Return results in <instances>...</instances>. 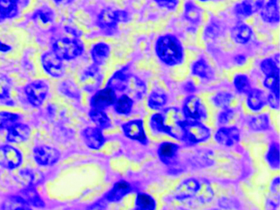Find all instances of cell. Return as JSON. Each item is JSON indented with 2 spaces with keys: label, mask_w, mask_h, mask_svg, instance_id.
I'll use <instances>...</instances> for the list:
<instances>
[{
  "label": "cell",
  "mask_w": 280,
  "mask_h": 210,
  "mask_svg": "<svg viewBox=\"0 0 280 210\" xmlns=\"http://www.w3.org/2000/svg\"><path fill=\"white\" fill-rule=\"evenodd\" d=\"M179 112L176 108H168L151 118L152 130L156 133H165L177 140H183V131L180 126Z\"/></svg>",
  "instance_id": "6da1fadb"
},
{
  "label": "cell",
  "mask_w": 280,
  "mask_h": 210,
  "mask_svg": "<svg viewBox=\"0 0 280 210\" xmlns=\"http://www.w3.org/2000/svg\"><path fill=\"white\" fill-rule=\"evenodd\" d=\"M155 50L159 60L168 67L180 65L184 61L183 45L174 35H162L158 38Z\"/></svg>",
  "instance_id": "7a4b0ae2"
},
{
  "label": "cell",
  "mask_w": 280,
  "mask_h": 210,
  "mask_svg": "<svg viewBox=\"0 0 280 210\" xmlns=\"http://www.w3.org/2000/svg\"><path fill=\"white\" fill-rule=\"evenodd\" d=\"M180 126L183 131V140L187 142L196 144L210 138V130L198 120H183L181 121Z\"/></svg>",
  "instance_id": "3957f363"
},
{
  "label": "cell",
  "mask_w": 280,
  "mask_h": 210,
  "mask_svg": "<svg viewBox=\"0 0 280 210\" xmlns=\"http://www.w3.org/2000/svg\"><path fill=\"white\" fill-rule=\"evenodd\" d=\"M130 20L128 13L125 10H113L111 9L103 10L98 19V25L105 32L114 33L116 31L118 24L127 22Z\"/></svg>",
  "instance_id": "277c9868"
},
{
  "label": "cell",
  "mask_w": 280,
  "mask_h": 210,
  "mask_svg": "<svg viewBox=\"0 0 280 210\" xmlns=\"http://www.w3.org/2000/svg\"><path fill=\"white\" fill-rule=\"evenodd\" d=\"M53 50L60 59L72 60L83 53V45L78 40L64 38L56 41Z\"/></svg>",
  "instance_id": "5b68a950"
},
{
  "label": "cell",
  "mask_w": 280,
  "mask_h": 210,
  "mask_svg": "<svg viewBox=\"0 0 280 210\" xmlns=\"http://www.w3.org/2000/svg\"><path fill=\"white\" fill-rule=\"evenodd\" d=\"M49 86L45 81L37 80L30 83L25 88V93L30 104L39 107L42 104L48 96Z\"/></svg>",
  "instance_id": "8992f818"
},
{
  "label": "cell",
  "mask_w": 280,
  "mask_h": 210,
  "mask_svg": "<svg viewBox=\"0 0 280 210\" xmlns=\"http://www.w3.org/2000/svg\"><path fill=\"white\" fill-rule=\"evenodd\" d=\"M22 163V154L10 145L0 147V166L7 169H15Z\"/></svg>",
  "instance_id": "52a82bcc"
},
{
  "label": "cell",
  "mask_w": 280,
  "mask_h": 210,
  "mask_svg": "<svg viewBox=\"0 0 280 210\" xmlns=\"http://www.w3.org/2000/svg\"><path fill=\"white\" fill-rule=\"evenodd\" d=\"M183 110L187 120L199 121L206 117L205 107L201 104L200 98L196 96H190L186 98L183 103Z\"/></svg>",
  "instance_id": "ba28073f"
},
{
  "label": "cell",
  "mask_w": 280,
  "mask_h": 210,
  "mask_svg": "<svg viewBox=\"0 0 280 210\" xmlns=\"http://www.w3.org/2000/svg\"><path fill=\"white\" fill-rule=\"evenodd\" d=\"M43 68L45 72L54 78H60L64 74L65 69L62 59L54 52H45L41 58Z\"/></svg>",
  "instance_id": "9c48e42d"
},
{
  "label": "cell",
  "mask_w": 280,
  "mask_h": 210,
  "mask_svg": "<svg viewBox=\"0 0 280 210\" xmlns=\"http://www.w3.org/2000/svg\"><path fill=\"white\" fill-rule=\"evenodd\" d=\"M35 160L39 165L52 166L58 163L60 154L58 150L50 146H39L34 150Z\"/></svg>",
  "instance_id": "30bf717a"
},
{
  "label": "cell",
  "mask_w": 280,
  "mask_h": 210,
  "mask_svg": "<svg viewBox=\"0 0 280 210\" xmlns=\"http://www.w3.org/2000/svg\"><path fill=\"white\" fill-rule=\"evenodd\" d=\"M122 130L128 138L140 141L143 144L148 143L143 120H131L130 122L125 123L122 125Z\"/></svg>",
  "instance_id": "8fae6325"
},
{
  "label": "cell",
  "mask_w": 280,
  "mask_h": 210,
  "mask_svg": "<svg viewBox=\"0 0 280 210\" xmlns=\"http://www.w3.org/2000/svg\"><path fill=\"white\" fill-rule=\"evenodd\" d=\"M116 101L115 92L111 88H106L98 92L92 99L91 106L95 110H104L110 105L115 104Z\"/></svg>",
  "instance_id": "7c38bea8"
},
{
  "label": "cell",
  "mask_w": 280,
  "mask_h": 210,
  "mask_svg": "<svg viewBox=\"0 0 280 210\" xmlns=\"http://www.w3.org/2000/svg\"><path fill=\"white\" fill-rule=\"evenodd\" d=\"M130 68L128 67L117 71L114 73V75L110 78L108 82V88H111L112 90L122 92L127 88L128 82L130 78Z\"/></svg>",
  "instance_id": "4fadbf2b"
},
{
  "label": "cell",
  "mask_w": 280,
  "mask_h": 210,
  "mask_svg": "<svg viewBox=\"0 0 280 210\" xmlns=\"http://www.w3.org/2000/svg\"><path fill=\"white\" fill-rule=\"evenodd\" d=\"M215 140L220 145L225 146H230L240 140V131L238 128L232 127L220 128L217 132L215 133Z\"/></svg>",
  "instance_id": "5bb4252c"
},
{
  "label": "cell",
  "mask_w": 280,
  "mask_h": 210,
  "mask_svg": "<svg viewBox=\"0 0 280 210\" xmlns=\"http://www.w3.org/2000/svg\"><path fill=\"white\" fill-rule=\"evenodd\" d=\"M265 0H243L235 6L236 15L242 18H248L258 12L263 7Z\"/></svg>",
  "instance_id": "9a60e30c"
},
{
  "label": "cell",
  "mask_w": 280,
  "mask_h": 210,
  "mask_svg": "<svg viewBox=\"0 0 280 210\" xmlns=\"http://www.w3.org/2000/svg\"><path fill=\"white\" fill-rule=\"evenodd\" d=\"M200 183L195 178H190L181 183L175 191V198L178 200L192 198L200 189Z\"/></svg>",
  "instance_id": "2e32d148"
},
{
  "label": "cell",
  "mask_w": 280,
  "mask_h": 210,
  "mask_svg": "<svg viewBox=\"0 0 280 210\" xmlns=\"http://www.w3.org/2000/svg\"><path fill=\"white\" fill-rule=\"evenodd\" d=\"M83 138L86 145L94 150H99L105 143V137L100 128H87L83 130Z\"/></svg>",
  "instance_id": "e0dca14e"
},
{
  "label": "cell",
  "mask_w": 280,
  "mask_h": 210,
  "mask_svg": "<svg viewBox=\"0 0 280 210\" xmlns=\"http://www.w3.org/2000/svg\"><path fill=\"white\" fill-rule=\"evenodd\" d=\"M261 17L269 24L278 23L279 21V0H269L261 11Z\"/></svg>",
  "instance_id": "ac0fdd59"
},
{
  "label": "cell",
  "mask_w": 280,
  "mask_h": 210,
  "mask_svg": "<svg viewBox=\"0 0 280 210\" xmlns=\"http://www.w3.org/2000/svg\"><path fill=\"white\" fill-rule=\"evenodd\" d=\"M130 191H131V188H130V184L127 182L120 181V182L115 183L112 189L106 194L105 198L111 203L119 202L125 195H127Z\"/></svg>",
  "instance_id": "d6986e66"
},
{
  "label": "cell",
  "mask_w": 280,
  "mask_h": 210,
  "mask_svg": "<svg viewBox=\"0 0 280 210\" xmlns=\"http://www.w3.org/2000/svg\"><path fill=\"white\" fill-rule=\"evenodd\" d=\"M30 136V128L23 124H17L9 129L7 140L9 142L20 143L27 140Z\"/></svg>",
  "instance_id": "ffe728a7"
},
{
  "label": "cell",
  "mask_w": 280,
  "mask_h": 210,
  "mask_svg": "<svg viewBox=\"0 0 280 210\" xmlns=\"http://www.w3.org/2000/svg\"><path fill=\"white\" fill-rule=\"evenodd\" d=\"M230 36L238 44H247L253 36V30L249 25L240 24L233 28L230 31Z\"/></svg>",
  "instance_id": "44dd1931"
},
{
  "label": "cell",
  "mask_w": 280,
  "mask_h": 210,
  "mask_svg": "<svg viewBox=\"0 0 280 210\" xmlns=\"http://www.w3.org/2000/svg\"><path fill=\"white\" fill-rule=\"evenodd\" d=\"M193 75L198 76L203 80L210 81L214 78V71L212 68L208 64L205 58H200L192 65Z\"/></svg>",
  "instance_id": "7402d4cb"
},
{
  "label": "cell",
  "mask_w": 280,
  "mask_h": 210,
  "mask_svg": "<svg viewBox=\"0 0 280 210\" xmlns=\"http://www.w3.org/2000/svg\"><path fill=\"white\" fill-rule=\"evenodd\" d=\"M101 80H102V76L100 75L99 67L95 65L88 68L82 78V82L84 83L85 88L90 91L97 88L100 86Z\"/></svg>",
  "instance_id": "603a6c76"
},
{
  "label": "cell",
  "mask_w": 280,
  "mask_h": 210,
  "mask_svg": "<svg viewBox=\"0 0 280 210\" xmlns=\"http://www.w3.org/2000/svg\"><path fill=\"white\" fill-rule=\"evenodd\" d=\"M248 94V107L253 111L262 110L268 102V98L266 97L265 93L260 89H252Z\"/></svg>",
  "instance_id": "cb8c5ba5"
},
{
  "label": "cell",
  "mask_w": 280,
  "mask_h": 210,
  "mask_svg": "<svg viewBox=\"0 0 280 210\" xmlns=\"http://www.w3.org/2000/svg\"><path fill=\"white\" fill-rule=\"evenodd\" d=\"M178 145L172 142L163 143L158 149V155L161 161L167 165L171 164L178 153Z\"/></svg>",
  "instance_id": "d4e9b609"
},
{
  "label": "cell",
  "mask_w": 280,
  "mask_h": 210,
  "mask_svg": "<svg viewBox=\"0 0 280 210\" xmlns=\"http://www.w3.org/2000/svg\"><path fill=\"white\" fill-rule=\"evenodd\" d=\"M110 52V45L106 43L100 42L94 45L92 50H91V55H92L94 63H95L94 65L99 67V66L104 64L105 61L107 60V58H109Z\"/></svg>",
  "instance_id": "484cf974"
},
{
  "label": "cell",
  "mask_w": 280,
  "mask_h": 210,
  "mask_svg": "<svg viewBox=\"0 0 280 210\" xmlns=\"http://www.w3.org/2000/svg\"><path fill=\"white\" fill-rule=\"evenodd\" d=\"M184 17L193 25H200L202 19V11L195 3L188 1L184 7Z\"/></svg>",
  "instance_id": "4316f807"
},
{
  "label": "cell",
  "mask_w": 280,
  "mask_h": 210,
  "mask_svg": "<svg viewBox=\"0 0 280 210\" xmlns=\"http://www.w3.org/2000/svg\"><path fill=\"white\" fill-rule=\"evenodd\" d=\"M29 203L19 196H11L2 203V210H29Z\"/></svg>",
  "instance_id": "83f0119b"
},
{
  "label": "cell",
  "mask_w": 280,
  "mask_h": 210,
  "mask_svg": "<svg viewBox=\"0 0 280 210\" xmlns=\"http://www.w3.org/2000/svg\"><path fill=\"white\" fill-rule=\"evenodd\" d=\"M130 88V93H131L134 98L140 99L143 98V96L146 93L145 83L141 80L135 76H130L129 82H128L127 88Z\"/></svg>",
  "instance_id": "f1b7e54d"
},
{
  "label": "cell",
  "mask_w": 280,
  "mask_h": 210,
  "mask_svg": "<svg viewBox=\"0 0 280 210\" xmlns=\"http://www.w3.org/2000/svg\"><path fill=\"white\" fill-rule=\"evenodd\" d=\"M167 101H168V98L163 91H153L148 98V106L152 110H161L162 108L165 106Z\"/></svg>",
  "instance_id": "f546056e"
},
{
  "label": "cell",
  "mask_w": 280,
  "mask_h": 210,
  "mask_svg": "<svg viewBox=\"0 0 280 210\" xmlns=\"http://www.w3.org/2000/svg\"><path fill=\"white\" fill-rule=\"evenodd\" d=\"M18 2L19 0H0V15L4 20L16 15Z\"/></svg>",
  "instance_id": "4dcf8cb0"
},
{
  "label": "cell",
  "mask_w": 280,
  "mask_h": 210,
  "mask_svg": "<svg viewBox=\"0 0 280 210\" xmlns=\"http://www.w3.org/2000/svg\"><path fill=\"white\" fill-rule=\"evenodd\" d=\"M89 116H90L91 120L96 124L98 128H100L101 130L107 129L111 125L110 118L108 117L107 115L104 112V110L92 109L89 112Z\"/></svg>",
  "instance_id": "1f68e13d"
},
{
  "label": "cell",
  "mask_w": 280,
  "mask_h": 210,
  "mask_svg": "<svg viewBox=\"0 0 280 210\" xmlns=\"http://www.w3.org/2000/svg\"><path fill=\"white\" fill-rule=\"evenodd\" d=\"M156 201L152 196L146 193H139L135 200L136 210H155Z\"/></svg>",
  "instance_id": "d6a6232c"
},
{
  "label": "cell",
  "mask_w": 280,
  "mask_h": 210,
  "mask_svg": "<svg viewBox=\"0 0 280 210\" xmlns=\"http://www.w3.org/2000/svg\"><path fill=\"white\" fill-rule=\"evenodd\" d=\"M133 100L127 95H122L115 101V110L119 115H127L131 112Z\"/></svg>",
  "instance_id": "836d02e7"
},
{
  "label": "cell",
  "mask_w": 280,
  "mask_h": 210,
  "mask_svg": "<svg viewBox=\"0 0 280 210\" xmlns=\"http://www.w3.org/2000/svg\"><path fill=\"white\" fill-rule=\"evenodd\" d=\"M236 90L241 94H248L252 90L250 80L245 74H238L234 78Z\"/></svg>",
  "instance_id": "e575fe53"
},
{
  "label": "cell",
  "mask_w": 280,
  "mask_h": 210,
  "mask_svg": "<svg viewBox=\"0 0 280 210\" xmlns=\"http://www.w3.org/2000/svg\"><path fill=\"white\" fill-rule=\"evenodd\" d=\"M263 85L269 89L273 95L279 98V72L266 76Z\"/></svg>",
  "instance_id": "d590c367"
},
{
  "label": "cell",
  "mask_w": 280,
  "mask_h": 210,
  "mask_svg": "<svg viewBox=\"0 0 280 210\" xmlns=\"http://www.w3.org/2000/svg\"><path fill=\"white\" fill-rule=\"evenodd\" d=\"M249 126L253 131H263L269 129V118L267 115H261L251 119Z\"/></svg>",
  "instance_id": "8d00e7d4"
},
{
  "label": "cell",
  "mask_w": 280,
  "mask_h": 210,
  "mask_svg": "<svg viewBox=\"0 0 280 210\" xmlns=\"http://www.w3.org/2000/svg\"><path fill=\"white\" fill-rule=\"evenodd\" d=\"M20 116L10 112H0V129H10L19 124Z\"/></svg>",
  "instance_id": "74e56055"
},
{
  "label": "cell",
  "mask_w": 280,
  "mask_h": 210,
  "mask_svg": "<svg viewBox=\"0 0 280 210\" xmlns=\"http://www.w3.org/2000/svg\"><path fill=\"white\" fill-rule=\"evenodd\" d=\"M22 197L28 203H30L32 205L36 206V207H42L43 201L40 199V197L36 193L35 188L30 186L23 192Z\"/></svg>",
  "instance_id": "f35d334b"
},
{
  "label": "cell",
  "mask_w": 280,
  "mask_h": 210,
  "mask_svg": "<svg viewBox=\"0 0 280 210\" xmlns=\"http://www.w3.org/2000/svg\"><path fill=\"white\" fill-rule=\"evenodd\" d=\"M195 196H197L201 203H205L210 202L212 199L213 193L209 183L205 182L200 183V189Z\"/></svg>",
  "instance_id": "ab89813d"
},
{
  "label": "cell",
  "mask_w": 280,
  "mask_h": 210,
  "mask_svg": "<svg viewBox=\"0 0 280 210\" xmlns=\"http://www.w3.org/2000/svg\"><path fill=\"white\" fill-rule=\"evenodd\" d=\"M260 68L265 76L279 72V68L277 67L275 62L270 58H267L265 60H263L261 63Z\"/></svg>",
  "instance_id": "60d3db41"
},
{
  "label": "cell",
  "mask_w": 280,
  "mask_h": 210,
  "mask_svg": "<svg viewBox=\"0 0 280 210\" xmlns=\"http://www.w3.org/2000/svg\"><path fill=\"white\" fill-rule=\"evenodd\" d=\"M231 99H232V95L230 93L221 92V93H217L213 98V102L215 103V106L225 109V108H227Z\"/></svg>",
  "instance_id": "b9f144b4"
},
{
  "label": "cell",
  "mask_w": 280,
  "mask_h": 210,
  "mask_svg": "<svg viewBox=\"0 0 280 210\" xmlns=\"http://www.w3.org/2000/svg\"><path fill=\"white\" fill-rule=\"evenodd\" d=\"M268 163L271 167L277 168L279 166V150H278V145L273 143L271 145L270 150L268 151Z\"/></svg>",
  "instance_id": "7bdbcfd3"
},
{
  "label": "cell",
  "mask_w": 280,
  "mask_h": 210,
  "mask_svg": "<svg viewBox=\"0 0 280 210\" xmlns=\"http://www.w3.org/2000/svg\"><path fill=\"white\" fill-rule=\"evenodd\" d=\"M35 18H40L43 23L50 22L53 20V11L46 8H43V9L38 10L37 12L35 13Z\"/></svg>",
  "instance_id": "ee69618b"
},
{
  "label": "cell",
  "mask_w": 280,
  "mask_h": 210,
  "mask_svg": "<svg viewBox=\"0 0 280 210\" xmlns=\"http://www.w3.org/2000/svg\"><path fill=\"white\" fill-rule=\"evenodd\" d=\"M10 82L5 77L0 78V99L6 98L10 94Z\"/></svg>",
  "instance_id": "f6af8a7d"
},
{
  "label": "cell",
  "mask_w": 280,
  "mask_h": 210,
  "mask_svg": "<svg viewBox=\"0 0 280 210\" xmlns=\"http://www.w3.org/2000/svg\"><path fill=\"white\" fill-rule=\"evenodd\" d=\"M161 8L173 11L178 7V0H154Z\"/></svg>",
  "instance_id": "bcb514c9"
},
{
  "label": "cell",
  "mask_w": 280,
  "mask_h": 210,
  "mask_svg": "<svg viewBox=\"0 0 280 210\" xmlns=\"http://www.w3.org/2000/svg\"><path fill=\"white\" fill-rule=\"evenodd\" d=\"M233 111L231 110H229L227 108H225L222 112L220 113L218 118V121L220 125H225L230 121V119L232 118Z\"/></svg>",
  "instance_id": "7dc6e473"
},
{
  "label": "cell",
  "mask_w": 280,
  "mask_h": 210,
  "mask_svg": "<svg viewBox=\"0 0 280 210\" xmlns=\"http://www.w3.org/2000/svg\"><path fill=\"white\" fill-rule=\"evenodd\" d=\"M220 32V28L215 23H211L208 26L205 31V36L207 38H214L217 36L218 33Z\"/></svg>",
  "instance_id": "c3c4849f"
},
{
  "label": "cell",
  "mask_w": 280,
  "mask_h": 210,
  "mask_svg": "<svg viewBox=\"0 0 280 210\" xmlns=\"http://www.w3.org/2000/svg\"><path fill=\"white\" fill-rule=\"evenodd\" d=\"M268 102L270 104L271 107L273 109H278L279 108V98H277L276 96L271 93L268 97Z\"/></svg>",
  "instance_id": "681fc988"
},
{
  "label": "cell",
  "mask_w": 280,
  "mask_h": 210,
  "mask_svg": "<svg viewBox=\"0 0 280 210\" xmlns=\"http://www.w3.org/2000/svg\"><path fill=\"white\" fill-rule=\"evenodd\" d=\"M88 210H106V206L105 203H96L94 205L91 206Z\"/></svg>",
  "instance_id": "f907efd6"
},
{
  "label": "cell",
  "mask_w": 280,
  "mask_h": 210,
  "mask_svg": "<svg viewBox=\"0 0 280 210\" xmlns=\"http://www.w3.org/2000/svg\"><path fill=\"white\" fill-rule=\"evenodd\" d=\"M184 88H185V90L189 92V93H192V92H195V87L193 84L192 82H188L185 84Z\"/></svg>",
  "instance_id": "816d5d0a"
},
{
  "label": "cell",
  "mask_w": 280,
  "mask_h": 210,
  "mask_svg": "<svg viewBox=\"0 0 280 210\" xmlns=\"http://www.w3.org/2000/svg\"><path fill=\"white\" fill-rule=\"evenodd\" d=\"M10 45H5V43L0 42V51L2 52H7L10 50Z\"/></svg>",
  "instance_id": "f5cc1de1"
},
{
  "label": "cell",
  "mask_w": 280,
  "mask_h": 210,
  "mask_svg": "<svg viewBox=\"0 0 280 210\" xmlns=\"http://www.w3.org/2000/svg\"><path fill=\"white\" fill-rule=\"evenodd\" d=\"M236 59H237L236 61H237V63H238V64H243V63H245V58H244L243 56H238Z\"/></svg>",
  "instance_id": "db71d44e"
},
{
  "label": "cell",
  "mask_w": 280,
  "mask_h": 210,
  "mask_svg": "<svg viewBox=\"0 0 280 210\" xmlns=\"http://www.w3.org/2000/svg\"><path fill=\"white\" fill-rule=\"evenodd\" d=\"M73 0H55V2L58 3V4H63V5H67V4H70L73 2Z\"/></svg>",
  "instance_id": "11a10c76"
},
{
  "label": "cell",
  "mask_w": 280,
  "mask_h": 210,
  "mask_svg": "<svg viewBox=\"0 0 280 210\" xmlns=\"http://www.w3.org/2000/svg\"><path fill=\"white\" fill-rule=\"evenodd\" d=\"M199 1H201V2H207V1H210V0H199Z\"/></svg>",
  "instance_id": "9f6ffc18"
}]
</instances>
